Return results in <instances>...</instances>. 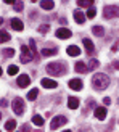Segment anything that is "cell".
<instances>
[{
  "mask_svg": "<svg viewBox=\"0 0 119 132\" xmlns=\"http://www.w3.org/2000/svg\"><path fill=\"white\" fill-rule=\"evenodd\" d=\"M2 53H3V56H15V48H3V52H2Z\"/></svg>",
  "mask_w": 119,
  "mask_h": 132,
  "instance_id": "obj_26",
  "label": "cell"
},
{
  "mask_svg": "<svg viewBox=\"0 0 119 132\" xmlns=\"http://www.w3.org/2000/svg\"><path fill=\"white\" fill-rule=\"evenodd\" d=\"M40 84H42V87H45V89H56V81H53V79H47V77H44L42 81H40Z\"/></svg>",
  "mask_w": 119,
  "mask_h": 132,
  "instance_id": "obj_8",
  "label": "cell"
},
{
  "mask_svg": "<svg viewBox=\"0 0 119 132\" xmlns=\"http://www.w3.org/2000/svg\"><path fill=\"white\" fill-rule=\"evenodd\" d=\"M0 105H2V106H6V105H8V102H6V100H0Z\"/></svg>",
  "mask_w": 119,
  "mask_h": 132,
  "instance_id": "obj_37",
  "label": "cell"
},
{
  "mask_svg": "<svg viewBox=\"0 0 119 132\" xmlns=\"http://www.w3.org/2000/svg\"><path fill=\"white\" fill-rule=\"evenodd\" d=\"M119 16V6H114V5H108L103 8V18L106 19H111V18H116Z\"/></svg>",
  "mask_w": 119,
  "mask_h": 132,
  "instance_id": "obj_3",
  "label": "cell"
},
{
  "mask_svg": "<svg viewBox=\"0 0 119 132\" xmlns=\"http://www.w3.org/2000/svg\"><path fill=\"white\" fill-rule=\"evenodd\" d=\"M40 6H42L44 10H53L55 3L52 2V0H42V2H40Z\"/></svg>",
  "mask_w": 119,
  "mask_h": 132,
  "instance_id": "obj_18",
  "label": "cell"
},
{
  "mask_svg": "<svg viewBox=\"0 0 119 132\" xmlns=\"http://www.w3.org/2000/svg\"><path fill=\"white\" fill-rule=\"evenodd\" d=\"M113 68H114V69H119V61H114V63H113Z\"/></svg>",
  "mask_w": 119,
  "mask_h": 132,
  "instance_id": "obj_36",
  "label": "cell"
},
{
  "mask_svg": "<svg viewBox=\"0 0 119 132\" xmlns=\"http://www.w3.org/2000/svg\"><path fill=\"white\" fill-rule=\"evenodd\" d=\"M87 108H95V102L94 100H89L87 102Z\"/></svg>",
  "mask_w": 119,
  "mask_h": 132,
  "instance_id": "obj_33",
  "label": "cell"
},
{
  "mask_svg": "<svg viewBox=\"0 0 119 132\" xmlns=\"http://www.w3.org/2000/svg\"><path fill=\"white\" fill-rule=\"evenodd\" d=\"M63 132H71V130H63Z\"/></svg>",
  "mask_w": 119,
  "mask_h": 132,
  "instance_id": "obj_42",
  "label": "cell"
},
{
  "mask_svg": "<svg viewBox=\"0 0 119 132\" xmlns=\"http://www.w3.org/2000/svg\"><path fill=\"white\" fill-rule=\"evenodd\" d=\"M0 118H2V113H0Z\"/></svg>",
  "mask_w": 119,
  "mask_h": 132,
  "instance_id": "obj_44",
  "label": "cell"
},
{
  "mask_svg": "<svg viewBox=\"0 0 119 132\" xmlns=\"http://www.w3.org/2000/svg\"><path fill=\"white\" fill-rule=\"evenodd\" d=\"M2 23H3V19H2V18H0V26H2Z\"/></svg>",
  "mask_w": 119,
  "mask_h": 132,
  "instance_id": "obj_40",
  "label": "cell"
},
{
  "mask_svg": "<svg viewBox=\"0 0 119 132\" xmlns=\"http://www.w3.org/2000/svg\"><path fill=\"white\" fill-rule=\"evenodd\" d=\"M71 36H72V32L69 29H66V28H60L56 31V37L58 39H69Z\"/></svg>",
  "mask_w": 119,
  "mask_h": 132,
  "instance_id": "obj_9",
  "label": "cell"
},
{
  "mask_svg": "<svg viewBox=\"0 0 119 132\" xmlns=\"http://www.w3.org/2000/svg\"><path fill=\"white\" fill-rule=\"evenodd\" d=\"M66 122H68V119H66L64 116H55L53 119H52V122H50V129L52 130H56L60 126H64Z\"/></svg>",
  "mask_w": 119,
  "mask_h": 132,
  "instance_id": "obj_6",
  "label": "cell"
},
{
  "mask_svg": "<svg viewBox=\"0 0 119 132\" xmlns=\"http://www.w3.org/2000/svg\"><path fill=\"white\" fill-rule=\"evenodd\" d=\"M69 89L81 90L82 89V81H81V79H71V81H69Z\"/></svg>",
  "mask_w": 119,
  "mask_h": 132,
  "instance_id": "obj_12",
  "label": "cell"
},
{
  "mask_svg": "<svg viewBox=\"0 0 119 132\" xmlns=\"http://www.w3.org/2000/svg\"><path fill=\"white\" fill-rule=\"evenodd\" d=\"M111 50H113V52H117V50H119V44L116 42V44L113 45V48H111Z\"/></svg>",
  "mask_w": 119,
  "mask_h": 132,
  "instance_id": "obj_35",
  "label": "cell"
},
{
  "mask_svg": "<svg viewBox=\"0 0 119 132\" xmlns=\"http://www.w3.org/2000/svg\"><path fill=\"white\" fill-rule=\"evenodd\" d=\"M47 72L52 76H63L66 72V64L64 63H50L47 64Z\"/></svg>",
  "mask_w": 119,
  "mask_h": 132,
  "instance_id": "obj_2",
  "label": "cell"
},
{
  "mask_svg": "<svg viewBox=\"0 0 119 132\" xmlns=\"http://www.w3.org/2000/svg\"><path fill=\"white\" fill-rule=\"evenodd\" d=\"M29 130V126H26V124H24V126H23V132H28Z\"/></svg>",
  "mask_w": 119,
  "mask_h": 132,
  "instance_id": "obj_38",
  "label": "cell"
},
{
  "mask_svg": "<svg viewBox=\"0 0 119 132\" xmlns=\"http://www.w3.org/2000/svg\"><path fill=\"white\" fill-rule=\"evenodd\" d=\"M95 15H97V11H95V8H92V6H90V8L87 10V18H95Z\"/></svg>",
  "mask_w": 119,
  "mask_h": 132,
  "instance_id": "obj_30",
  "label": "cell"
},
{
  "mask_svg": "<svg viewBox=\"0 0 119 132\" xmlns=\"http://www.w3.org/2000/svg\"><path fill=\"white\" fill-rule=\"evenodd\" d=\"M84 47H85V50H87L89 55H92V53H94V50H95L94 42H92L90 39H84Z\"/></svg>",
  "mask_w": 119,
  "mask_h": 132,
  "instance_id": "obj_15",
  "label": "cell"
},
{
  "mask_svg": "<svg viewBox=\"0 0 119 132\" xmlns=\"http://www.w3.org/2000/svg\"><path fill=\"white\" fill-rule=\"evenodd\" d=\"M48 28H50V26H48V24H42V26H40V28H39V32H42V34H45V32H47V31H48Z\"/></svg>",
  "mask_w": 119,
  "mask_h": 132,
  "instance_id": "obj_31",
  "label": "cell"
},
{
  "mask_svg": "<svg viewBox=\"0 0 119 132\" xmlns=\"http://www.w3.org/2000/svg\"><path fill=\"white\" fill-rule=\"evenodd\" d=\"M68 106H69L71 110H77V106H79V98L69 97V98H68Z\"/></svg>",
  "mask_w": 119,
  "mask_h": 132,
  "instance_id": "obj_17",
  "label": "cell"
},
{
  "mask_svg": "<svg viewBox=\"0 0 119 132\" xmlns=\"http://www.w3.org/2000/svg\"><path fill=\"white\" fill-rule=\"evenodd\" d=\"M13 111H15L16 114H23L24 113V100L21 97H16L15 100H13Z\"/></svg>",
  "mask_w": 119,
  "mask_h": 132,
  "instance_id": "obj_5",
  "label": "cell"
},
{
  "mask_svg": "<svg viewBox=\"0 0 119 132\" xmlns=\"http://www.w3.org/2000/svg\"><path fill=\"white\" fill-rule=\"evenodd\" d=\"M29 48L32 50V53H34V55L37 56V48H36V42L32 40V39H31V40H29Z\"/></svg>",
  "mask_w": 119,
  "mask_h": 132,
  "instance_id": "obj_29",
  "label": "cell"
},
{
  "mask_svg": "<svg viewBox=\"0 0 119 132\" xmlns=\"http://www.w3.org/2000/svg\"><path fill=\"white\" fill-rule=\"evenodd\" d=\"M39 95V89H32L29 94H28V100H36Z\"/></svg>",
  "mask_w": 119,
  "mask_h": 132,
  "instance_id": "obj_25",
  "label": "cell"
},
{
  "mask_svg": "<svg viewBox=\"0 0 119 132\" xmlns=\"http://www.w3.org/2000/svg\"><path fill=\"white\" fill-rule=\"evenodd\" d=\"M0 76H2V68H0Z\"/></svg>",
  "mask_w": 119,
  "mask_h": 132,
  "instance_id": "obj_41",
  "label": "cell"
},
{
  "mask_svg": "<svg viewBox=\"0 0 119 132\" xmlns=\"http://www.w3.org/2000/svg\"><path fill=\"white\" fill-rule=\"evenodd\" d=\"M106 113H108V111H106L105 106H97L95 108V118H97V119H100V121H103L105 118H106Z\"/></svg>",
  "mask_w": 119,
  "mask_h": 132,
  "instance_id": "obj_10",
  "label": "cell"
},
{
  "mask_svg": "<svg viewBox=\"0 0 119 132\" xmlns=\"http://www.w3.org/2000/svg\"><path fill=\"white\" fill-rule=\"evenodd\" d=\"M16 84L19 85L21 89H24V87H28V85L31 84V77L28 76V74H21L18 77V81H16Z\"/></svg>",
  "mask_w": 119,
  "mask_h": 132,
  "instance_id": "obj_7",
  "label": "cell"
},
{
  "mask_svg": "<svg viewBox=\"0 0 119 132\" xmlns=\"http://www.w3.org/2000/svg\"><path fill=\"white\" fill-rule=\"evenodd\" d=\"M74 69H76L77 72H81V74H85V72H89V66L84 64L82 61H77L76 66H74Z\"/></svg>",
  "mask_w": 119,
  "mask_h": 132,
  "instance_id": "obj_14",
  "label": "cell"
},
{
  "mask_svg": "<svg viewBox=\"0 0 119 132\" xmlns=\"http://www.w3.org/2000/svg\"><path fill=\"white\" fill-rule=\"evenodd\" d=\"M15 10L16 11H21L23 10V2H15Z\"/></svg>",
  "mask_w": 119,
  "mask_h": 132,
  "instance_id": "obj_32",
  "label": "cell"
},
{
  "mask_svg": "<svg viewBox=\"0 0 119 132\" xmlns=\"http://www.w3.org/2000/svg\"><path fill=\"white\" fill-rule=\"evenodd\" d=\"M92 85L97 90H105L109 85V77L106 74H103V72H98V74L92 77Z\"/></svg>",
  "mask_w": 119,
  "mask_h": 132,
  "instance_id": "obj_1",
  "label": "cell"
},
{
  "mask_svg": "<svg viewBox=\"0 0 119 132\" xmlns=\"http://www.w3.org/2000/svg\"><path fill=\"white\" fill-rule=\"evenodd\" d=\"M3 2H5V3H15L16 0H3Z\"/></svg>",
  "mask_w": 119,
  "mask_h": 132,
  "instance_id": "obj_39",
  "label": "cell"
},
{
  "mask_svg": "<svg viewBox=\"0 0 119 132\" xmlns=\"http://www.w3.org/2000/svg\"><path fill=\"white\" fill-rule=\"evenodd\" d=\"M92 32H94L95 36H98V37H101V36L105 34V29L101 28V26H94V28H92Z\"/></svg>",
  "mask_w": 119,
  "mask_h": 132,
  "instance_id": "obj_19",
  "label": "cell"
},
{
  "mask_svg": "<svg viewBox=\"0 0 119 132\" xmlns=\"http://www.w3.org/2000/svg\"><path fill=\"white\" fill-rule=\"evenodd\" d=\"M74 19H76V23L84 24V21H85V15H84L81 10H76V11H74Z\"/></svg>",
  "mask_w": 119,
  "mask_h": 132,
  "instance_id": "obj_16",
  "label": "cell"
},
{
  "mask_svg": "<svg viewBox=\"0 0 119 132\" xmlns=\"http://www.w3.org/2000/svg\"><path fill=\"white\" fill-rule=\"evenodd\" d=\"M5 129H6V130H10V132H11V130H15V129H16V121H15V119H10V121H6V124H5Z\"/></svg>",
  "mask_w": 119,
  "mask_h": 132,
  "instance_id": "obj_20",
  "label": "cell"
},
{
  "mask_svg": "<svg viewBox=\"0 0 119 132\" xmlns=\"http://www.w3.org/2000/svg\"><path fill=\"white\" fill-rule=\"evenodd\" d=\"M56 48H44L42 50V55L44 56H52V55H56Z\"/></svg>",
  "mask_w": 119,
  "mask_h": 132,
  "instance_id": "obj_23",
  "label": "cell"
},
{
  "mask_svg": "<svg viewBox=\"0 0 119 132\" xmlns=\"http://www.w3.org/2000/svg\"><path fill=\"white\" fill-rule=\"evenodd\" d=\"M18 66H15V64H11V66H8V74L10 76H15V74H18Z\"/></svg>",
  "mask_w": 119,
  "mask_h": 132,
  "instance_id": "obj_27",
  "label": "cell"
},
{
  "mask_svg": "<svg viewBox=\"0 0 119 132\" xmlns=\"http://www.w3.org/2000/svg\"><path fill=\"white\" fill-rule=\"evenodd\" d=\"M10 39H11V36L6 31H0V44H2V42H8Z\"/></svg>",
  "mask_w": 119,
  "mask_h": 132,
  "instance_id": "obj_21",
  "label": "cell"
},
{
  "mask_svg": "<svg viewBox=\"0 0 119 132\" xmlns=\"http://www.w3.org/2000/svg\"><path fill=\"white\" fill-rule=\"evenodd\" d=\"M98 60H90V63H89V71H92V69H97L98 68Z\"/></svg>",
  "mask_w": 119,
  "mask_h": 132,
  "instance_id": "obj_28",
  "label": "cell"
},
{
  "mask_svg": "<svg viewBox=\"0 0 119 132\" xmlns=\"http://www.w3.org/2000/svg\"><path fill=\"white\" fill-rule=\"evenodd\" d=\"M32 122L36 124V126H44V118L42 116H39V114H36V116H32Z\"/></svg>",
  "mask_w": 119,
  "mask_h": 132,
  "instance_id": "obj_22",
  "label": "cell"
},
{
  "mask_svg": "<svg viewBox=\"0 0 119 132\" xmlns=\"http://www.w3.org/2000/svg\"><path fill=\"white\" fill-rule=\"evenodd\" d=\"M31 2H37V0H31Z\"/></svg>",
  "mask_w": 119,
  "mask_h": 132,
  "instance_id": "obj_43",
  "label": "cell"
},
{
  "mask_svg": "<svg viewBox=\"0 0 119 132\" xmlns=\"http://www.w3.org/2000/svg\"><path fill=\"white\" fill-rule=\"evenodd\" d=\"M77 5L79 6H89L90 8V6L94 5V0H77Z\"/></svg>",
  "mask_w": 119,
  "mask_h": 132,
  "instance_id": "obj_24",
  "label": "cell"
},
{
  "mask_svg": "<svg viewBox=\"0 0 119 132\" xmlns=\"http://www.w3.org/2000/svg\"><path fill=\"white\" fill-rule=\"evenodd\" d=\"M103 103H105V105L108 106V105L111 103V98H109V97H105V98H103Z\"/></svg>",
  "mask_w": 119,
  "mask_h": 132,
  "instance_id": "obj_34",
  "label": "cell"
},
{
  "mask_svg": "<svg viewBox=\"0 0 119 132\" xmlns=\"http://www.w3.org/2000/svg\"><path fill=\"white\" fill-rule=\"evenodd\" d=\"M32 58H36V55L32 53V50L29 47H26V45H23L21 47V63H29Z\"/></svg>",
  "mask_w": 119,
  "mask_h": 132,
  "instance_id": "obj_4",
  "label": "cell"
},
{
  "mask_svg": "<svg viewBox=\"0 0 119 132\" xmlns=\"http://www.w3.org/2000/svg\"><path fill=\"white\" fill-rule=\"evenodd\" d=\"M66 52H68L69 56H79V55H81V48H79L77 45H69Z\"/></svg>",
  "mask_w": 119,
  "mask_h": 132,
  "instance_id": "obj_13",
  "label": "cell"
},
{
  "mask_svg": "<svg viewBox=\"0 0 119 132\" xmlns=\"http://www.w3.org/2000/svg\"><path fill=\"white\" fill-rule=\"evenodd\" d=\"M11 28L15 29V31H23V29H24V24H23L21 19L13 18V19H11Z\"/></svg>",
  "mask_w": 119,
  "mask_h": 132,
  "instance_id": "obj_11",
  "label": "cell"
}]
</instances>
